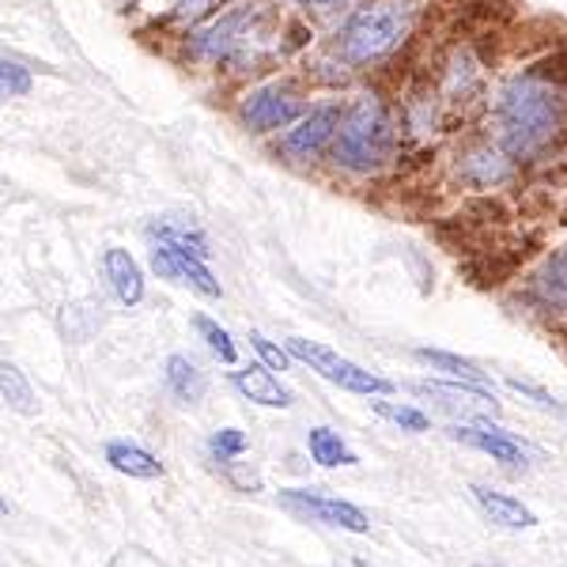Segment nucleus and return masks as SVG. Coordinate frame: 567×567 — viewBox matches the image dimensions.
<instances>
[{"instance_id":"obj_1","label":"nucleus","mask_w":567,"mask_h":567,"mask_svg":"<svg viewBox=\"0 0 567 567\" xmlns=\"http://www.w3.org/2000/svg\"><path fill=\"white\" fill-rule=\"evenodd\" d=\"M496 125H499V141L507 152H515V155L542 152L545 144L564 130L560 91H553L545 80H534V76L511 80V84L499 91Z\"/></svg>"},{"instance_id":"obj_21","label":"nucleus","mask_w":567,"mask_h":567,"mask_svg":"<svg viewBox=\"0 0 567 567\" xmlns=\"http://www.w3.org/2000/svg\"><path fill=\"white\" fill-rule=\"evenodd\" d=\"M503 171H507V163H503V155L492 148H481L465 159V178H473L477 186H488V182L503 178Z\"/></svg>"},{"instance_id":"obj_24","label":"nucleus","mask_w":567,"mask_h":567,"mask_svg":"<svg viewBox=\"0 0 567 567\" xmlns=\"http://www.w3.org/2000/svg\"><path fill=\"white\" fill-rule=\"evenodd\" d=\"M194 326H197V333L205 337V344L219 355V360H224V363H235V355H239V352H235V341H231V333H227L224 326H216L213 318H205V315H197V318H194Z\"/></svg>"},{"instance_id":"obj_7","label":"nucleus","mask_w":567,"mask_h":567,"mask_svg":"<svg viewBox=\"0 0 567 567\" xmlns=\"http://www.w3.org/2000/svg\"><path fill=\"white\" fill-rule=\"evenodd\" d=\"M152 269L159 272L163 280H175V284H186V288L200 291L205 299H219V280L208 272L205 258H197V254L178 250V246H167V243H155Z\"/></svg>"},{"instance_id":"obj_3","label":"nucleus","mask_w":567,"mask_h":567,"mask_svg":"<svg viewBox=\"0 0 567 567\" xmlns=\"http://www.w3.org/2000/svg\"><path fill=\"white\" fill-rule=\"evenodd\" d=\"M393 148V130L382 103L374 95H363L352 110H341V122L333 133L337 163L349 171H374L386 163Z\"/></svg>"},{"instance_id":"obj_18","label":"nucleus","mask_w":567,"mask_h":567,"mask_svg":"<svg viewBox=\"0 0 567 567\" xmlns=\"http://www.w3.org/2000/svg\"><path fill=\"white\" fill-rule=\"evenodd\" d=\"M307 451H310V458H315L318 465H326V470H337V465H355V454L341 443V435H333L329 427H310V432H307Z\"/></svg>"},{"instance_id":"obj_23","label":"nucleus","mask_w":567,"mask_h":567,"mask_svg":"<svg viewBox=\"0 0 567 567\" xmlns=\"http://www.w3.org/2000/svg\"><path fill=\"white\" fill-rule=\"evenodd\" d=\"M371 409L390 424L405 427V432H427V416L413 405H393V401H371Z\"/></svg>"},{"instance_id":"obj_30","label":"nucleus","mask_w":567,"mask_h":567,"mask_svg":"<svg viewBox=\"0 0 567 567\" xmlns=\"http://www.w3.org/2000/svg\"><path fill=\"white\" fill-rule=\"evenodd\" d=\"M303 8H333V4H344V0H296Z\"/></svg>"},{"instance_id":"obj_20","label":"nucleus","mask_w":567,"mask_h":567,"mask_svg":"<svg viewBox=\"0 0 567 567\" xmlns=\"http://www.w3.org/2000/svg\"><path fill=\"white\" fill-rule=\"evenodd\" d=\"M0 398H4L8 405H12L16 413H23V416H31L34 409H39L31 382H27L23 371L16 368V363H8V360H0Z\"/></svg>"},{"instance_id":"obj_19","label":"nucleus","mask_w":567,"mask_h":567,"mask_svg":"<svg viewBox=\"0 0 567 567\" xmlns=\"http://www.w3.org/2000/svg\"><path fill=\"white\" fill-rule=\"evenodd\" d=\"M537 296L553 307H567V246H560L537 272Z\"/></svg>"},{"instance_id":"obj_5","label":"nucleus","mask_w":567,"mask_h":567,"mask_svg":"<svg viewBox=\"0 0 567 567\" xmlns=\"http://www.w3.org/2000/svg\"><path fill=\"white\" fill-rule=\"evenodd\" d=\"M288 355H296V360L310 363V368L322 374V379L337 382V386L349 390V393H363V398H382V393H393L390 379L363 371L360 363L344 360V355H337L333 349H326V344L303 341V337H291V341H288Z\"/></svg>"},{"instance_id":"obj_29","label":"nucleus","mask_w":567,"mask_h":567,"mask_svg":"<svg viewBox=\"0 0 567 567\" xmlns=\"http://www.w3.org/2000/svg\"><path fill=\"white\" fill-rule=\"evenodd\" d=\"M227 465H231V462H227ZM227 477H231L235 484H239L243 492H258V488H261V481L254 477V473H250V477H246V473H239V470H235V465H231V470H227Z\"/></svg>"},{"instance_id":"obj_26","label":"nucleus","mask_w":567,"mask_h":567,"mask_svg":"<svg viewBox=\"0 0 567 567\" xmlns=\"http://www.w3.org/2000/svg\"><path fill=\"white\" fill-rule=\"evenodd\" d=\"M31 91V72L12 65V61H0V99H16V95H27Z\"/></svg>"},{"instance_id":"obj_25","label":"nucleus","mask_w":567,"mask_h":567,"mask_svg":"<svg viewBox=\"0 0 567 567\" xmlns=\"http://www.w3.org/2000/svg\"><path fill=\"white\" fill-rule=\"evenodd\" d=\"M208 451H213L216 462H231V458H239V454L246 451V435L239 432V427H224V432L213 435Z\"/></svg>"},{"instance_id":"obj_11","label":"nucleus","mask_w":567,"mask_h":567,"mask_svg":"<svg viewBox=\"0 0 567 567\" xmlns=\"http://www.w3.org/2000/svg\"><path fill=\"white\" fill-rule=\"evenodd\" d=\"M470 492H473V499H477V507L496 526H503V529H534L537 526V515L523 499L507 496V492H496V488H484V484H473Z\"/></svg>"},{"instance_id":"obj_2","label":"nucleus","mask_w":567,"mask_h":567,"mask_svg":"<svg viewBox=\"0 0 567 567\" xmlns=\"http://www.w3.org/2000/svg\"><path fill=\"white\" fill-rule=\"evenodd\" d=\"M413 0H379L371 8H360L337 34V50L349 65H368V61L386 58L393 45L405 42L413 31Z\"/></svg>"},{"instance_id":"obj_17","label":"nucleus","mask_w":567,"mask_h":567,"mask_svg":"<svg viewBox=\"0 0 567 567\" xmlns=\"http://www.w3.org/2000/svg\"><path fill=\"white\" fill-rule=\"evenodd\" d=\"M416 355H420V360H424V363H432L435 371L451 374V379L470 382V386H477V390H492L488 371H481L477 363L462 360V355H451V352H432V349H416Z\"/></svg>"},{"instance_id":"obj_8","label":"nucleus","mask_w":567,"mask_h":567,"mask_svg":"<svg viewBox=\"0 0 567 567\" xmlns=\"http://www.w3.org/2000/svg\"><path fill=\"white\" fill-rule=\"evenodd\" d=\"M458 443L473 446V451L488 454L492 462H503V465H526L534 458V446H526L518 435L503 432V427H492V424H481V420H473V424H458L451 432Z\"/></svg>"},{"instance_id":"obj_9","label":"nucleus","mask_w":567,"mask_h":567,"mask_svg":"<svg viewBox=\"0 0 567 567\" xmlns=\"http://www.w3.org/2000/svg\"><path fill=\"white\" fill-rule=\"evenodd\" d=\"M337 122H341V106L310 110L307 117H299L296 122V130H288V136H284V148H288V155H296V159H315V155L333 141Z\"/></svg>"},{"instance_id":"obj_22","label":"nucleus","mask_w":567,"mask_h":567,"mask_svg":"<svg viewBox=\"0 0 567 567\" xmlns=\"http://www.w3.org/2000/svg\"><path fill=\"white\" fill-rule=\"evenodd\" d=\"M152 239H159V243H167V246H178V250H189V254H197V258H208V243L200 239L197 231H186V227H175V224H155L152 227Z\"/></svg>"},{"instance_id":"obj_14","label":"nucleus","mask_w":567,"mask_h":567,"mask_svg":"<svg viewBox=\"0 0 567 567\" xmlns=\"http://www.w3.org/2000/svg\"><path fill=\"white\" fill-rule=\"evenodd\" d=\"M235 390H239L243 398L258 401V405H269V409L291 405V390L280 386V379L265 368V363H250V368L235 371Z\"/></svg>"},{"instance_id":"obj_15","label":"nucleus","mask_w":567,"mask_h":567,"mask_svg":"<svg viewBox=\"0 0 567 567\" xmlns=\"http://www.w3.org/2000/svg\"><path fill=\"white\" fill-rule=\"evenodd\" d=\"M163 379H167V390L175 393L178 401H186V405H197L208 390L205 371H200L194 360H186V355H171V360L163 363Z\"/></svg>"},{"instance_id":"obj_4","label":"nucleus","mask_w":567,"mask_h":567,"mask_svg":"<svg viewBox=\"0 0 567 567\" xmlns=\"http://www.w3.org/2000/svg\"><path fill=\"white\" fill-rule=\"evenodd\" d=\"M258 39H261V12L254 4H239L208 27H200L194 34V53L208 61H231L243 58Z\"/></svg>"},{"instance_id":"obj_10","label":"nucleus","mask_w":567,"mask_h":567,"mask_svg":"<svg viewBox=\"0 0 567 567\" xmlns=\"http://www.w3.org/2000/svg\"><path fill=\"white\" fill-rule=\"evenodd\" d=\"M299 117V103L288 95V91L280 87H261L250 95V103H246V122L254 125V130L269 133V130H284L288 122H296Z\"/></svg>"},{"instance_id":"obj_27","label":"nucleus","mask_w":567,"mask_h":567,"mask_svg":"<svg viewBox=\"0 0 567 567\" xmlns=\"http://www.w3.org/2000/svg\"><path fill=\"white\" fill-rule=\"evenodd\" d=\"M511 390H518V393H523V398L534 401L537 409H545V413H556V416H564V420H567V405H564V401H556L553 393H545L542 386H534V382L511 379Z\"/></svg>"},{"instance_id":"obj_6","label":"nucleus","mask_w":567,"mask_h":567,"mask_svg":"<svg viewBox=\"0 0 567 567\" xmlns=\"http://www.w3.org/2000/svg\"><path fill=\"white\" fill-rule=\"evenodd\" d=\"M280 507H284V511H291L296 518H310V523L349 529V534H368V529H371V518L363 515V511L355 507V503L322 496V492L284 488V492H280Z\"/></svg>"},{"instance_id":"obj_28","label":"nucleus","mask_w":567,"mask_h":567,"mask_svg":"<svg viewBox=\"0 0 567 567\" xmlns=\"http://www.w3.org/2000/svg\"><path fill=\"white\" fill-rule=\"evenodd\" d=\"M250 344H254V352L261 355V363L269 371H288V363H291V355L280 349V344H272L269 337H261V333H250Z\"/></svg>"},{"instance_id":"obj_16","label":"nucleus","mask_w":567,"mask_h":567,"mask_svg":"<svg viewBox=\"0 0 567 567\" xmlns=\"http://www.w3.org/2000/svg\"><path fill=\"white\" fill-rule=\"evenodd\" d=\"M106 462L114 465L117 473H125V477H136V481H155L163 477V462L148 454L144 446L136 443H110L106 446Z\"/></svg>"},{"instance_id":"obj_31","label":"nucleus","mask_w":567,"mask_h":567,"mask_svg":"<svg viewBox=\"0 0 567 567\" xmlns=\"http://www.w3.org/2000/svg\"><path fill=\"white\" fill-rule=\"evenodd\" d=\"M0 518H8V503H4V496H0Z\"/></svg>"},{"instance_id":"obj_12","label":"nucleus","mask_w":567,"mask_h":567,"mask_svg":"<svg viewBox=\"0 0 567 567\" xmlns=\"http://www.w3.org/2000/svg\"><path fill=\"white\" fill-rule=\"evenodd\" d=\"M103 269H106V280H110V288H114V296L122 299L125 307L141 303L144 299V272H141V265L133 261L130 250L110 246L106 258H103Z\"/></svg>"},{"instance_id":"obj_13","label":"nucleus","mask_w":567,"mask_h":567,"mask_svg":"<svg viewBox=\"0 0 567 567\" xmlns=\"http://www.w3.org/2000/svg\"><path fill=\"white\" fill-rule=\"evenodd\" d=\"M416 393H432V398H443V409H451V413H470V416H484V413H496V398H492V390H477L470 386V382H462V386H446V382H413Z\"/></svg>"}]
</instances>
